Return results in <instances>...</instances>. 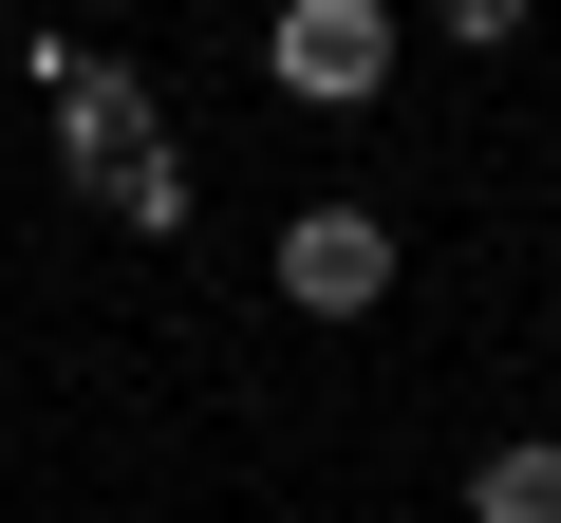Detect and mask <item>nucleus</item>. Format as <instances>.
Segmentation results:
<instances>
[{"label":"nucleus","mask_w":561,"mask_h":523,"mask_svg":"<svg viewBox=\"0 0 561 523\" xmlns=\"http://www.w3.org/2000/svg\"><path fill=\"white\" fill-rule=\"evenodd\" d=\"M393 57H412V38H393V0H280V20H262V75L300 94V113H375Z\"/></svg>","instance_id":"obj_1"},{"label":"nucleus","mask_w":561,"mask_h":523,"mask_svg":"<svg viewBox=\"0 0 561 523\" xmlns=\"http://www.w3.org/2000/svg\"><path fill=\"white\" fill-rule=\"evenodd\" d=\"M20 75L57 94V168H76V187H113V168L150 150V75H113V57H76V38H38Z\"/></svg>","instance_id":"obj_2"},{"label":"nucleus","mask_w":561,"mask_h":523,"mask_svg":"<svg viewBox=\"0 0 561 523\" xmlns=\"http://www.w3.org/2000/svg\"><path fill=\"white\" fill-rule=\"evenodd\" d=\"M280 300L300 318H375L393 300V206H300L280 224Z\"/></svg>","instance_id":"obj_3"},{"label":"nucleus","mask_w":561,"mask_h":523,"mask_svg":"<svg viewBox=\"0 0 561 523\" xmlns=\"http://www.w3.org/2000/svg\"><path fill=\"white\" fill-rule=\"evenodd\" d=\"M468 523H561V430H505L468 467Z\"/></svg>","instance_id":"obj_4"},{"label":"nucleus","mask_w":561,"mask_h":523,"mask_svg":"<svg viewBox=\"0 0 561 523\" xmlns=\"http://www.w3.org/2000/svg\"><path fill=\"white\" fill-rule=\"evenodd\" d=\"M94 206H113V224H131V243H169V224H187V150H169V131H150V150H131V168H113V187H94Z\"/></svg>","instance_id":"obj_5"},{"label":"nucleus","mask_w":561,"mask_h":523,"mask_svg":"<svg viewBox=\"0 0 561 523\" xmlns=\"http://www.w3.org/2000/svg\"><path fill=\"white\" fill-rule=\"evenodd\" d=\"M431 38H468V57H486V38H524V0H431Z\"/></svg>","instance_id":"obj_6"}]
</instances>
